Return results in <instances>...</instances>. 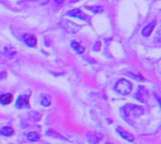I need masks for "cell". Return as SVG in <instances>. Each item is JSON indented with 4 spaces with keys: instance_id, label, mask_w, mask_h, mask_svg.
Segmentation results:
<instances>
[{
    "instance_id": "cell-10",
    "label": "cell",
    "mask_w": 161,
    "mask_h": 144,
    "mask_svg": "<svg viewBox=\"0 0 161 144\" xmlns=\"http://www.w3.org/2000/svg\"><path fill=\"white\" fill-rule=\"evenodd\" d=\"M52 104V98L48 94H42L41 95V105L42 107L48 108Z\"/></svg>"
},
{
    "instance_id": "cell-17",
    "label": "cell",
    "mask_w": 161,
    "mask_h": 144,
    "mask_svg": "<svg viewBox=\"0 0 161 144\" xmlns=\"http://www.w3.org/2000/svg\"><path fill=\"white\" fill-rule=\"evenodd\" d=\"M36 1H37V2H38L40 5H41V6H42V5H45V4H47L49 0H36Z\"/></svg>"
},
{
    "instance_id": "cell-15",
    "label": "cell",
    "mask_w": 161,
    "mask_h": 144,
    "mask_svg": "<svg viewBox=\"0 0 161 144\" xmlns=\"http://www.w3.org/2000/svg\"><path fill=\"white\" fill-rule=\"evenodd\" d=\"M85 8L92 13H101L103 11V8L100 6H85Z\"/></svg>"
},
{
    "instance_id": "cell-18",
    "label": "cell",
    "mask_w": 161,
    "mask_h": 144,
    "mask_svg": "<svg viewBox=\"0 0 161 144\" xmlns=\"http://www.w3.org/2000/svg\"><path fill=\"white\" fill-rule=\"evenodd\" d=\"M64 0H54V2L56 3V4H58V5H60V4H62V2H63Z\"/></svg>"
},
{
    "instance_id": "cell-1",
    "label": "cell",
    "mask_w": 161,
    "mask_h": 144,
    "mask_svg": "<svg viewBox=\"0 0 161 144\" xmlns=\"http://www.w3.org/2000/svg\"><path fill=\"white\" fill-rule=\"evenodd\" d=\"M114 89L121 95H127L132 91V84L126 79H120L116 82Z\"/></svg>"
},
{
    "instance_id": "cell-8",
    "label": "cell",
    "mask_w": 161,
    "mask_h": 144,
    "mask_svg": "<svg viewBox=\"0 0 161 144\" xmlns=\"http://www.w3.org/2000/svg\"><path fill=\"white\" fill-rule=\"evenodd\" d=\"M86 137L89 144H98L103 136L98 133H88Z\"/></svg>"
},
{
    "instance_id": "cell-3",
    "label": "cell",
    "mask_w": 161,
    "mask_h": 144,
    "mask_svg": "<svg viewBox=\"0 0 161 144\" xmlns=\"http://www.w3.org/2000/svg\"><path fill=\"white\" fill-rule=\"evenodd\" d=\"M135 98L142 103H145L148 99V91L143 86H140L135 94Z\"/></svg>"
},
{
    "instance_id": "cell-9",
    "label": "cell",
    "mask_w": 161,
    "mask_h": 144,
    "mask_svg": "<svg viewBox=\"0 0 161 144\" xmlns=\"http://www.w3.org/2000/svg\"><path fill=\"white\" fill-rule=\"evenodd\" d=\"M155 25H156V22L155 21L154 22H151L150 24H148L147 25H145L142 28V35L143 37H149L152 34V32H153V30L155 28Z\"/></svg>"
},
{
    "instance_id": "cell-14",
    "label": "cell",
    "mask_w": 161,
    "mask_h": 144,
    "mask_svg": "<svg viewBox=\"0 0 161 144\" xmlns=\"http://www.w3.org/2000/svg\"><path fill=\"white\" fill-rule=\"evenodd\" d=\"M13 129L9 126H4L0 129V135L5 136V137H9L13 134Z\"/></svg>"
},
{
    "instance_id": "cell-2",
    "label": "cell",
    "mask_w": 161,
    "mask_h": 144,
    "mask_svg": "<svg viewBox=\"0 0 161 144\" xmlns=\"http://www.w3.org/2000/svg\"><path fill=\"white\" fill-rule=\"evenodd\" d=\"M125 113L128 117H134V116H140L143 113V108L139 106L135 105H127L124 108Z\"/></svg>"
},
{
    "instance_id": "cell-16",
    "label": "cell",
    "mask_w": 161,
    "mask_h": 144,
    "mask_svg": "<svg viewBox=\"0 0 161 144\" xmlns=\"http://www.w3.org/2000/svg\"><path fill=\"white\" fill-rule=\"evenodd\" d=\"M26 139L29 141H32V142H36L40 140V136L39 134H37L36 132H29L27 135H26Z\"/></svg>"
},
{
    "instance_id": "cell-13",
    "label": "cell",
    "mask_w": 161,
    "mask_h": 144,
    "mask_svg": "<svg viewBox=\"0 0 161 144\" xmlns=\"http://www.w3.org/2000/svg\"><path fill=\"white\" fill-rule=\"evenodd\" d=\"M4 53H5V55H6L8 58H13V57L16 55L17 51H16V49H15L13 46L8 45V46H5V48H4Z\"/></svg>"
},
{
    "instance_id": "cell-7",
    "label": "cell",
    "mask_w": 161,
    "mask_h": 144,
    "mask_svg": "<svg viewBox=\"0 0 161 144\" xmlns=\"http://www.w3.org/2000/svg\"><path fill=\"white\" fill-rule=\"evenodd\" d=\"M28 106H29V97L27 95H21L18 97L16 101V108H27Z\"/></svg>"
},
{
    "instance_id": "cell-12",
    "label": "cell",
    "mask_w": 161,
    "mask_h": 144,
    "mask_svg": "<svg viewBox=\"0 0 161 144\" xmlns=\"http://www.w3.org/2000/svg\"><path fill=\"white\" fill-rule=\"evenodd\" d=\"M71 46H72L73 50H74L75 53H77V54H82V53H84V51H85V48H84L80 43H78V42H75V41H73V42H71Z\"/></svg>"
},
{
    "instance_id": "cell-19",
    "label": "cell",
    "mask_w": 161,
    "mask_h": 144,
    "mask_svg": "<svg viewBox=\"0 0 161 144\" xmlns=\"http://www.w3.org/2000/svg\"><path fill=\"white\" fill-rule=\"evenodd\" d=\"M76 1H78V0H70L71 3H75V2H76Z\"/></svg>"
},
{
    "instance_id": "cell-4",
    "label": "cell",
    "mask_w": 161,
    "mask_h": 144,
    "mask_svg": "<svg viewBox=\"0 0 161 144\" xmlns=\"http://www.w3.org/2000/svg\"><path fill=\"white\" fill-rule=\"evenodd\" d=\"M116 132L118 133V135H119L122 139H124L125 141H128V142H133L134 140H135L134 136H133L131 133H129L128 131H126L125 129H124V128H122V127H120V126L116 128Z\"/></svg>"
},
{
    "instance_id": "cell-6",
    "label": "cell",
    "mask_w": 161,
    "mask_h": 144,
    "mask_svg": "<svg viewBox=\"0 0 161 144\" xmlns=\"http://www.w3.org/2000/svg\"><path fill=\"white\" fill-rule=\"evenodd\" d=\"M23 39H24L25 43L29 47H35L37 44V39L33 34H30V33L24 34Z\"/></svg>"
},
{
    "instance_id": "cell-5",
    "label": "cell",
    "mask_w": 161,
    "mask_h": 144,
    "mask_svg": "<svg viewBox=\"0 0 161 144\" xmlns=\"http://www.w3.org/2000/svg\"><path fill=\"white\" fill-rule=\"evenodd\" d=\"M67 15H69V16H71V17L78 18V19L83 20V21H87V20H89V16H87L83 11H81L80 9H77V8L67 11Z\"/></svg>"
},
{
    "instance_id": "cell-11",
    "label": "cell",
    "mask_w": 161,
    "mask_h": 144,
    "mask_svg": "<svg viewBox=\"0 0 161 144\" xmlns=\"http://www.w3.org/2000/svg\"><path fill=\"white\" fill-rule=\"evenodd\" d=\"M13 95L11 93H4L0 95V103L3 105H8L12 102Z\"/></svg>"
}]
</instances>
